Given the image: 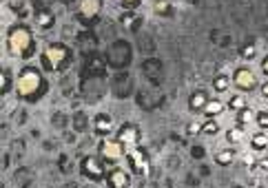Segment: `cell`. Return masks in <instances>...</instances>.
<instances>
[{
	"label": "cell",
	"mask_w": 268,
	"mask_h": 188,
	"mask_svg": "<svg viewBox=\"0 0 268 188\" xmlns=\"http://www.w3.org/2000/svg\"><path fill=\"white\" fill-rule=\"evenodd\" d=\"M7 51L9 56H14L18 60H29L36 53V40H34V31L27 25L18 22L7 29Z\"/></svg>",
	"instance_id": "cell-1"
},
{
	"label": "cell",
	"mask_w": 268,
	"mask_h": 188,
	"mask_svg": "<svg viewBox=\"0 0 268 188\" xmlns=\"http://www.w3.org/2000/svg\"><path fill=\"white\" fill-rule=\"evenodd\" d=\"M16 91L22 100H38L40 93L45 91V78L36 66H24V69L18 73L16 80Z\"/></svg>",
	"instance_id": "cell-2"
},
{
	"label": "cell",
	"mask_w": 268,
	"mask_h": 188,
	"mask_svg": "<svg viewBox=\"0 0 268 188\" xmlns=\"http://www.w3.org/2000/svg\"><path fill=\"white\" fill-rule=\"evenodd\" d=\"M40 62H42V69L49 71V73H58L62 71L66 64L71 62V49L62 42H51V45L45 47L40 56Z\"/></svg>",
	"instance_id": "cell-3"
},
{
	"label": "cell",
	"mask_w": 268,
	"mask_h": 188,
	"mask_svg": "<svg viewBox=\"0 0 268 188\" xmlns=\"http://www.w3.org/2000/svg\"><path fill=\"white\" fill-rule=\"evenodd\" d=\"M126 151L129 146H124L118 137H105L100 142V157L105 160V164H111V166L118 164L122 157H126Z\"/></svg>",
	"instance_id": "cell-4"
},
{
	"label": "cell",
	"mask_w": 268,
	"mask_h": 188,
	"mask_svg": "<svg viewBox=\"0 0 268 188\" xmlns=\"http://www.w3.org/2000/svg\"><path fill=\"white\" fill-rule=\"evenodd\" d=\"M233 84L242 93H251V91L259 89V78L255 76V71L248 69V66H237L233 71Z\"/></svg>",
	"instance_id": "cell-5"
},
{
	"label": "cell",
	"mask_w": 268,
	"mask_h": 188,
	"mask_svg": "<svg viewBox=\"0 0 268 188\" xmlns=\"http://www.w3.org/2000/svg\"><path fill=\"white\" fill-rule=\"evenodd\" d=\"M80 171L87 179L91 181H105L107 179V168H105V160L102 157H95V155H89L84 157L82 164H80Z\"/></svg>",
	"instance_id": "cell-6"
},
{
	"label": "cell",
	"mask_w": 268,
	"mask_h": 188,
	"mask_svg": "<svg viewBox=\"0 0 268 188\" xmlns=\"http://www.w3.org/2000/svg\"><path fill=\"white\" fill-rule=\"evenodd\" d=\"M126 164L131 166V171L140 175V177H146V175L151 173V162H149V157H146V153L142 148H138V146H131L129 151H126Z\"/></svg>",
	"instance_id": "cell-7"
},
{
	"label": "cell",
	"mask_w": 268,
	"mask_h": 188,
	"mask_svg": "<svg viewBox=\"0 0 268 188\" xmlns=\"http://www.w3.org/2000/svg\"><path fill=\"white\" fill-rule=\"evenodd\" d=\"M115 137L120 139L124 146H138V142H140V137H142V133H140L138 129V124H133V122H124V124H120L118 126V131H115Z\"/></svg>",
	"instance_id": "cell-8"
},
{
	"label": "cell",
	"mask_w": 268,
	"mask_h": 188,
	"mask_svg": "<svg viewBox=\"0 0 268 188\" xmlns=\"http://www.w3.org/2000/svg\"><path fill=\"white\" fill-rule=\"evenodd\" d=\"M107 186L109 188H129L131 186V173L124 171V168L113 166L111 171L107 173Z\"/></svg>",
	"instance_id": "cell-9"
},
{
	"label": "cell",
	"mask_w": 268,
	"mask_h": 188,
	"mask_svg": "<svg viewBox=\"0 0 268 188\" xmlns=\"http://www.w3.org/2000/svg\"><path fill=\"white\" fill-rule=\"evenodd\" d=\"M102 11V0H78V16L82 20H95Z\"/></svg>",
	"instance_id": "cell-10"
},
{
	"label": "cell",
	"mask_w": 268,
	"mask_h": 188,
	"mask_svg": "<svg viewBox=\"0 0 268 188\" xmlns=\"http://www.w3.org/2000/svg\"><path fill=\"white\" fill-rule=\"evenodd\" d=\"M211 95L206 89H195L191 95H188V111L191 113H204V106L209 104Z\"/></svg>",
	"instance_id": "cell-11"
},
{
	"label": "cell",
	"mask_w": 268,
	"mask_h": 188,
	"mask_svg": "<svg viewBox=\"0 0 268 188\" xmlns=\"http://www.w3.org/2000/svg\"><path fill=\"white\" fill-rule=\"evenodd\" d=\"M93 131L102 137H109V133L113 131V118L109 113H97L93 118Z\"/></svg>",
	"instance_id": "cell-12"
},
{
	"label": "cell",
	"mask_w": 268,
	"mask_h": 188,
	"mask_svg": "<svg viewBox=\"0 0 268 188\" xmlns=\"http://www.w3.org/2000/svg\"><path fill=\"white\" fill-rule=\"evenodd\" d=\"M53 22H56V16H53L51 9H38L36 11V27L38 29L47 31V29L53 27Z\"/></svg>",
	"instance_id": "cell-13"
},
{
	"label": "cell",
	"mask_w": 268,
	"mask_h": 188,
	"mask_svg": "<svg viewBox=\"0 0 268 188\" xmlns=\"http://www.w3.org/2000/svg\"><path fill=\"white\" fill-rule=\"evenodd\" d=\"M224 108H228V106L224 104L222 100H217V98H211V100H209V104L204 106V113H202V115H204L206 120H211V118H219V115L224 113Z\"/></svg>",
	"instance_id": "cell-14"
},
{
	"label": "cell",
	"mask_w": 268,
	"mask_h": 188,
	"mask_svg": "<svg viewBox=\"0 0 268 188\" xmlns=\"http://www.w3.org/2000/svg\"><path fill=\"white\" fill-rule=\"evenodd\" d=\"M251 148L253 153H264L268 151V133L266 131H257L251 135Z\"/></svg>",
	"instance_id": "cell-15"
},
{
	"label": "cell",
	"mask_w": 268,
	"mask_h": 188,
	"mask_svg": "<svg viewBox=\"0 0 268 188\" xmlns=\"http://www.w3.org/2000/svg\"><path fill=\"white\" fill-rule=\"evenodd\" d=\"M244 139H246V129L240 124H235L233 129L226 131V142L230 144V146H237V144H242Z\"/></svg>",
	"instance_id": "cell-16"
},
{
	"label": "cell",
	"mask_w": 268,
	"mask_h": 188,
	"mask_svg": "<svg viewBox=\"0 0 268 188\" xmlns=\"http://www.w3.org/2000/svg\"><path fill=\"white\" fill-rule=\"evenodd\" d=\"M230 89V76L228 73H217L213 78V91L215 93H226Z\"/></svg>",
	"instance_id": "cell-17"
},
{
	"label": "cell",
	"mask_w": 268,
	"mask_h": 188,
	"mask_svg": "<svg viewBox=\"0 0 268 188\" xmlns=\"http://www.w3.org/2000/svg\"><path fill=\"white\" fill-rule=\"evenodd\" d=\"M235 162V148H222L215 153V164H219V166H230V164Z\"/></svg>",
	"instance_id": "cell-18"
},
{
	"label": "cell",
	"mask_w": 268,
	"mask_h": 188,
	"mask_svg": "<svg viewBox=\"0 0 268 188\" xmlns=\"http://www.w3.org/2000/svg\"><path fill=\"white\" fill-rule=\"evenodd\" d=\"M226 106H228L233 113H240V111H244V108L248 106V102H246V98H244L242 93H235V95H230V98H228Z\"/></svg>",
	"instance_id": "cell-19"
},
{
	"label": "cell",
	"mask_w": 268,
	"mask_h": 188,
	"mask_svg": "<svg viewBox=\"0 0 268 188\" xmlns=\"http://www.w3.org/2000/svg\"><path fill=\"white\" fill-rule=\"evenodd\" d=\"M255 113L257 111H253V108H244V111H240V113H235V118H237V124L240 126H244V129H248L253 122H255Z\"/></svg>",
	"instance_id": "cell-20"
},
{
	"label": "cell",
	"mask_w": 268,
	"mask_h": 188,
	"mask_svg": "<svg viewBox=\"0 0 268 188\" xmlns=\"http://www.w3.org/2000/svg\"><path fill=\"white\" fill-rule=\"evenodd\" d=\"M202 133H204V135H209V137H215L219 133V122L215 118L206 120V122H202Z\"/></svg>",
	"instance_id": "cell-21"
},
{
	"label": "cell",
	"mask_w": 268,
	"mask_h": 188,
	"mask_svg": "<svg viewBox=\"0 0 268 188\" xmlns=\"http://www.w3.org/2000/svg\"><path fill=\"white\" fill-rule=\"evenodd\" d=\"M153 11L157 16H169L171 14V3H169V0H155Z\"/></svg>",
	"instance_id": "cell-22"
},
{
	"label": "cell",
	"mask_w": 268,
	"mask_h": 188,
	"mask_svg": "<svg viewBox=\"0 0 268 188\" xmlns=\"http://www.w3.org/2000/svg\"><path fill=\"white\" fill-rule=\"evenodd\" d=\"M240 56H242V60H253L255 56H257V47H255L253 42L251 45H244L240 49Z\"/></svg>",
	"instance_id": "cell-23"
},
{
	"label": "cell",
	"mask_w": 268,
	"mask_h": 188,
	"mask_svg": "<svg viewBox=\"0 0 268 188\" xmlns=\"http://www.w3.org/2000/svg\"><path fill=\"white\" fill-rule=\"evenodd\" d=\"M255 122H257L261 131L268 129V108H259V111L255 113Z\"/></svg>",
	"instance_id": "cell-24"
},
{
	"label": "cell",
	"mask_w": 268,
	"mask_h": 188,
	"mask_svg": "<svg viewBox=\"0 0 268 188\" xmlns=\"http://www.w3.org/2000/svg\"><path fill=\"white\" fill-rule=\"evenodd\" d=\"M9 89H11V71L5 69L3 71V95H7Z\"/></svg>",
	"instance_id": "cell-25"
},
{
	"label": "cell",
	"mask_w": 268,
	"mask_h": 188,
	"mask_svg": "<svg viewBox=\"0 0 268 188\" xmlns=\"http://www.w3.org/2000/svg\"><path fill=\"white\" fill-rule=\"evenodd\" d=\"M186 133H188V135H197V133H202V124H199V122H188L186 124Z\"/></svg>",
	"instance_id": "cell-26"
},
{
	"label": "cell",
	"mask_w": 268,
	"mask_h": 188,
	"mask_svg": "<svg viewBox=\"0 0 268 188\" xmlns=\"http://www.w3.org/2000/svg\"><path fill=\"white\" fill-rule=\"evenodd\" d=\"M120 3H122V7H124V9L133 11V9L140 7V3H142V0H120Z\"/></svg>",
	"instance_id": "cell-27"
},
{
	"label": "cell",
	"mask_w": 268,
	"mask_h": 188,
	"mask_svg": "<svg viewBox=\"0 0 268 188\" xmlns=\"http://www.w3.org/2000/svg\"><path fill=\"white\" fill-rule=\"evenodd\" d=\"M242 162L246 164V166H257V160H255L253 153H244V155H242Z\"/></svg>",
	"instance_id": "cell-28"
},
{
	"label": "cell",
	"mask_w": 268,
	"mask_h": 188,
	"mask_svg": "<svg viewBox=\"0 0 268 188\" xmlns=\"http://www.w3.org/2000/svg\"><path fill=\"white\" fill-rule=\"evenodd\" d=\"M259 95H261V100L268 102V80L264 84H259Z\"/></svg>",
	"instance_id": "cell-29"
},
{
	"label": "cell",
	"mask_w": 268,
	"mask_h": 188,
	"mask_svg": "<svg viewBox=\"0 0 268 188\" xmlns=\"http://www.w3.org/2000/svg\"><path fill=\"white\" fill-rule=\"evenodd\" d=\"M259 69H261V73H264L268 78V56L261 58V62H259Z\"/></svg>",
	"instance_id": "cell-30"
},
{
	"label": "cell",
	"mask_w": 268,
	"mask_h": 188,
	"mask_svg": "<svg viewBox=\"0 0 268 188\" xmlns=\"http://www.w3.org/2000/svg\"><path fill=\"white\" fill-rule=\"evenodd\" d=\"M60 3H64V5H69V3H71V0H60Z\"/></svg>",
	"instance_id": "cell-31"
},
{
	"label": "cell",
	"mask_w": 268,
	"mask_h": 188,
	"mask_svg": "<svg viewBox=\"0 0 268 188\" xmlns=\"http://www.w3.org/2000/svg\"><path fill=\"white\" fill-rule=\"evenodd\" d=\"M266 184H268V175H266Z\"/></svg>",
	"instance_id": "cell-32"
}]
</instances>
